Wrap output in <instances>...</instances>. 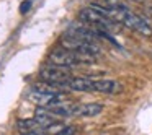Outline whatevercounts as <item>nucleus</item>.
<instances>
[{
    "instance_id": "1",
    "label": "nucleus",
    "mask_w": 152,
    "mask_h": 135,
    "mask_svg": "<svg viewBox=\"0 0 152 135\" xmlns=\"http://www.w3.org/2000/svg\"><path fill=\"white\" fill-rule=\"evenodd\" d=\"M39 80L48 83H53V85H59V86H69L70 80H72V75L67 72L66 67H57V65H48L43 67L39 70Z\"/></svg>"
},
{
    "instance_id": "2",
    "label": "nucleus",
    "mask_w": 152,
    "mask_h": 135,
    "mask_svg": "<svg viewBox=\"0 0 152 135\" xmlns=\"http://www.w3.org/2000/svg\"><path fill=\"white\" fill-rule=\"evenodd\" d=\"M49 64L57 65V67H66V69H69V67L79 65L80 62H79V59H77L75 54H74L70 49H67V47H64V46H59V47H56V49L51 51Z\"/></svg>"
},
{
    "instance_id": "3",
    "label": "nucleus",
    "mask_w": 152,
    "mask_h": 135,
    "mask_svg": "<svg viewBox=\"0 0 152 135\" xmlns=\"http://www.w3.org/2000/svg\"><path fill=\"white\" fill-rule=\"evenodd\" d=\"M93 86H95V91L98 93H105V95H118L123 91V85L116 80L111 78H98L93 80Z\"/></svg>"
},
{
    "instance_id": "4",
    "label": "nucleus",
    "mask_w": 152,
    "mask_h": 135,
    "mask_svg": "<svg viewBox=\"0 0 152 135\" xmlns=\"http://www.w3.org/2000/svg\"><path fill=\"white\" fill-rule=\"evenodd\" d=\"M30 99L39 106H49L53 103L59 101V99H66V95L64 93H43V91H36V90L31 88Z\"/></svg>"
},
{
    "instance_id": "5",
    "label": "nucleus",
    "mask_w": 152,
    "mask_h": 135,
    "mask_svg": "<svg viewBox=\"0 0 152 135\" xmlns=\"http://www.w3.org/2000/svg\"><path fill=\"white\" fill-rule=\"evenodd\" d=\"M17 127L21 134H28V135H41L46 134V129L36 121V119H20L17 122Z\"/></svg>"
},
{
    "instance_id": "6",
    "label": "nucleus",
    "mask_w": 152,
    "mask_h": 135,
    "mask_svg": "<svg viewBox=\"0 0 152 135\" xmlns=\"http://www.w3.org/2000/svg\"><path fill=\"white\" fill-rule=\"evenodd\" d=\"M33 117L36 119V121L39 122V124L43 125L44 129L51 127V125H54V124H59V121H61L59 116H56L54 112H51L49 109L46 108V106H39V108L34 111V116H33Z\"/></svg>"
},
{
    "instance_id": "7",
    "label": "nucleus",
    "mask_w": 152,
    "mask_h": 135,
    "mask_svg": "<svg viewBox=\"0 0 152 135\" xmlns=\"http://www.w3.org/2000/svg\"><path fill=\"white\" fill-rule=\"evenodd\" d=\"M103 104L100 103H85V104H77L75 116L79 117H95V116L102 114Z\"/></svg>"
},
{
    "instance_id": "8",
    "label": "nucleus",
    "mask_w": 152,
    "mask_h": 135,
    "mask_svg": "<svg viewBox=\"0 0 152 135\" xmlns=\"http://www.w3.org/2000/svg\"><path fill=\"white\" fill-rule=\"evenodd\" d=\"M67 88L72 90V91H85V93L95 91L93 80L87 78V77H72V80H70V83H69Z\"/></svg>"
},
{
    "instance_id": "9",
    "label": "nucleus",
    "mask_w": 152,
    "mask_h": 135,
    "mask_svg": "<svg viewBox=\"0 0 152 135\" xmlns=\"http://www.w3.org/2000/svg\"><path fill=\"white\" fill-rule=\"evenodd\" d=\"M103 4L108 5V7H116V5H123L121 0H103Z\"/></svg>"
},
{
    "instance_id": "10",
    "label": "nucleus",
    "mask_w": 152,
    "mask_h": 135,
    "mask_svg": "<svg viewBox=\"0 0 152 135\" xmlns=\"http://www.w3.org/2000/svg\"><path fill=\"white\" fill-rule=\"evenodd\" d=\"M132 2H142V0H132Z\"/></svg>"
}]
</instances>
